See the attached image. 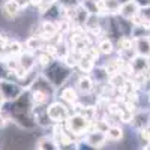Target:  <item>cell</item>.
<instances>
[{"label":"cell","instance_id":"cell-22","mask_svg":"<svg viewBox=\"0 0 150 150\" xmlns=\"http://www.w3.org/2000/svg\"><path fill=\"white\" fill-rule=\"evenodd\" d=\"M134 2L140 6V9H144V8H150V0H134Z\"/></svg>","mask_w":150,"mask_h":150},{"label":"cell","instance_id":"cell-2","mask_svg":"<svg viewBox=\"0 0 150 150\" xmlns=\"http://www.w3.org/2000/svg\"><path fill=\"white\" fill-rule=\"evenodd\" d=\"M90 123H92V120L87 119L84 114H81V112H72V114L65 120L63 126L71 135L81 137V135L87 134V131L90 128Z\"/></svg>","mask_w":150,"mask_h":150},{"label":"cell","instance_id":"cell-3","mask_svg":"<svg viewBox=\"0 0 150 150\" xmlns=\"http://www.w3.org/2000/svg\"><path fill=\"white\" fill-rule=\"evenodd\" d=\"M47 112L53 123H65V120L72 114V110L62 101H51L47 104Z\"/></svg>","mask_w":150,"mask_h":150},{"label":"cell","instance_id":"cell-19","mask_svg":"<svg viewBox=\"0 0 150 150\" xmlns=\"http://www.w3.org/2000/svg\"><path fill=\"white\" fill-rule=\"evenodd\" d=\"M12 78H15V74L9 69L8 63L3 59H0V80H12Z\"/></svg>","mask_w":150,"mask_h":150},{"label":"cell","instance_id":"cell-17","mask_svg":"<svg viewBox=\"0 0 150 150\" xmlns=\"http://www.w3.org/2000/svg\"><path fill=\"white\" fill-rule=\"evenodd\" d=\"M102 9L111 15H116L120 11V3L117 0H102Z\"/></svg>","mask_w":150,"mask_h":150},{"label":"cell","instance_id":"cell-13","mask_svg":"<svg viewBox=\"0 0 150 150\" xmlns=\"http://www.w3.org/2000/svg\"><path fill=\"white\" fill-rule=\"evenodd\" d=\"M20 11H21V8L17 5L15 0H8V2H5L2 5V14L8 20H14L20 14Z\"/></svg>","mask_w":150,"mask_h":150},{"label":"cell","instance_id":"cell-26","mask_svg":"<svg viewBox=\"0 0 150 150\" xmlns=\"http://www.w3.org/2000/svg\"><path fill=\"white\" fill-rule=\"evenodd\" d=\"M117 2H119L120 5H123V3H128V2H131V0H117Z\"/></svg>","mask_w":150,"mask_h":150},{"label":"cell","instance_id":"cell-9","mask_svg":"<svg viewBox=\"0 0 150 150\" xmlns=\"http://www.w3.org/2000/svg\"><path fill=\"white\" fill-rule=\"evenodd\" d=\"M131 126L135 131H141V129H147L150 126V114L144 111L140 112H134L132 120H131Z\"/></svg>","mask_w":150,"mask_h":150},{"label":"cell","instance_id":"cell-24","mask_svg":"<svg viewBox=\"0 0 150 150\" xmlns=\"http://www.w3.org/2000/svg\"><path fill=\"white\" fill-rule=\"evenodd\" d=\"M5 102H6V101H5V98H3V95H2V92H0V108H2V107L5 105Z\"/></svg>","mask_w":150,"mask_h":150},{"label":"cell","instance_id":"cell-28","mask_svg":"<svg viewBox=\"0 0 150 150\" xmlns=\"http://www.w3.org/2000/svg\"><path fill=\"white\" fill-rule=\"evenodd\" d=\"M0 56H2V51H0Z\"/></svg>","mask_w":150,"mask_h":150},{"label":"cell","instance_id":"cell-27","mask_svg":"<svg viewBox=\"0 0 150 150\" xmlns=\"http://www.w3.org/2000/svg\"><path fill=\"white\" fill-rule=\"evenodd\" d=\"M147 101H149V104H150V92H149V96H147Z\"/></svg>","mask_w":150,"mask_h":150},{"label":"cell","instance_id":"cell-1","mask_svg":"<svg viewBox=\"0 0 150 150\" xmlns=\"http://www.w3.org/2000/svg\"><path fill=\"white\" fill-rule=\"evenodd\" d=\"M42 75L51 83L56 89H60L62 86H65L68 80L72 77V68L68 66L63 60H53L50 65L44 66Z\"/></svg>","mask_w":150,"mask_h":150},{"label":"cell","instance_id":"cell-20","mask_svg":"<svg viewBox=\"0 0 150 150\" xmlns=\"http://www.w3.org/2000/svg\"><path fill=\"white\" fill-rule=\"evenodd\" d=\"M41 45H42V42H41V38L39 36H32V38H29L27 42H26V47L29 48V51H32V53L39 51Z\"/></svg>","mask_w":150,"mask_h":150},{"label":"cell","instance_id":"cell-23","mask_svg":"<svg viewBox=\"0 0 150 150\" xmlns=\"http://www.w3.org/2000/svg\"><path fill=\"white\" fill-rule=\"evenodd\" d=\"M17 2V5L21 8V9H24L26 6H29V0H15Z\"/></svg>","mask_w":150,"mask_h":150},{"label":"cell","instance_id":"cell-5","mask_svg":"<svg viewBox=\"0 0 150 150\" xmlns=\"http://www.w3.org/2000/svg\"><path fill=\"white\" fill-rule=\"evenodd\" d=\"M84 143L89 144L93 149H96V147H102L104 144H107L108 143V138H107V134L105 132L92 129V131H87V134L84 135Z\"/></svg>","mask_w":150,"mask_h":150},{"label":"cell","instance_id":"cell-21","mask_svg":"<svg viewBox=\"0 0 150 150\" xmlns=\"http://www.w3.org/2000/svg\"><path fill=\"white\" fill-rule=\"evenodd\" d=\"M53 60H54V57H53L51 54H48V51H45V53H39V54H38V57H36V62H38L39 65H42V66L50 65Z\"/></svg>","mask_w":150,"mask_h":150},{"label":"cell","instance_id":"cell-18","mask_svg":"<svg viewBox=\"0 0 150 150\" xmlns=\"http://www.w3.org/2000/svg\"><path fill=\"white\" fill-rule=\"evenodd\" d=\"M6 53L12 57H18L23 53V44L18 41H9V44L6 47Z\"/></svg>","mask_w":150,"mask_h":150},{"label":"cell","instance_id":"cell-14","mask_svg":"<svg viewBox=\"0 0 150 150\" xmlns=\"http://www.w3.org/2000/svg\"><path fill=\"white\" fill-rule=\"evenodd\" d=\"M36 149H39V150H54V149H59L57 147V143L56 140L53 138V135L51 137H42V138H39L36 141Z\"/></svg>","mask_w":150,"mask_h":150},{"label":"cell","instance_id":"cell-4","mask_svg":"<svg viewBox=\"0 0 150 150\" xmlns=\"http://www.w3.org/2000/svg\"><path fill=\"white\" fill-rule=\"evenodd\" d=\"M24 89H26V87H23L15 80H0V92H2L6 102L17 99L23 93Z\"/></svg>","mask_w":150,"mask_h":150},{"label":"cell","instance_id":"cell-11","mask_svg":"<svg viewBox=\"0 0 150 150\" xmlns=\"http://www.w3.org/2000/svg\"><path fill=\"white\" fill-rule=\"evenodd\" d=\"M140 14V6L137 5L134 0H131V2H128V3H123V5H120V11H119V15L122 17V18H125V20H132L134 17H137Z\"/></svg>","mask_w":150,"mask_h":150},{"label":"cell","instance_id":"cell-10","mask_svg":"<svg viewBox=\"0 0 150 150\" xmlns=\"http://www.w3.org/2000/svg\"><path fill=\"white\" fill-rule=\"evenodd\" d=\"M75 87H77L78 93H84V95H89L93 92L95 89V81L90 75H80L77 83H75Z\"/></svg>","mask_w":150,"mask_h":150},{"label":"cell","instance_id":"cell-15","mask_svg":"<svg viewBox=\"0 0 150 150\" xmlns=\"http://www.w3.org/2000/svg\"><path fill=\"white\" fill-rule=\"evenodd\" d=\"M98 51L102 56H111L112 53H114V42H112V39H110V38L102 39L98 44Z\"/></svg>","mask_w":150,"mask_h":150},{"label":"cell","instance_id":"cell-16","mask_svg":"<svg viewBox=\"0 0 150 150\" xmlns=\"http://www.w3.org/2000/svg\"><path fill=\"white\" fill-rule=\"evenodd\" d=\"M107 138L108 141H120L123 138V129L119 126V125H112V126H108L107 129Z\"/></svg>","mask_w":150,"mask_h":150},{"label":"cell","instance_id":"cell-12","mask_svg":"<svg viewBox=\"0 0 150 150\" xmlns=\"http://www.w3.org/2000/svg\"><path fill=\"white\" fill-rule=\"evenodd\" d=\"M18 63L20 66L24 69V71H35V66H36V56L32 53V51H23L20 56H18Z\"/></svg>","mask_w":150,"mask_h":150},{"label":"cell","instance_id":"cell-25","mask_svg":"<svg viewBox=\"0 0 150 150\" xmlns=\"http://www.w3.org/2000/svg\"><path fill=\"white\" fill-rule=\"evenodd\" d=\"M147 144H150V128L147 129Z\"/></svg>","mask_w":150,"mask_h":150},{"label":"cell","instance_id":"cell-8","mask_svg":"<svg viewBox=\"0 0 150 150\" xmlns=\"http://www.w3.org/2000/svg\"><path fill=\"white\" fill-rule=\"evenodd\" d=\"M60 101L65 102L68 105H74L75 102L80 101V95H78V90L77 87H72V86H62L60 87Z\"/></svg>","mask_w":150,"mask_h":150},{"label":"cell","instance_id":"cell-6","mask_svg":"<svg viewBox=\"0 0 150 150\" xmlns=\"http://www.w3.org/2000/svg\"><path fill=\"white\" fill-rule=\"evenodd\" d=\"M33 117H35V122H36V126H41V128H48L51 126V119H50L48 112H47V104L45 105H35L33 110Z\"/></svg>","mask_w":150,"mask_h":150},{"label":"cell","instance_id":"cell-7","mask_svg":"<svg viewBox=\"0 0 150 150\" xmlns=\"http://www.w3.org/2000/svg\"><path fill=\"white\" fill-rule=\"evenodd\" d=\"M134 50L138 56L150 59V36L143 35L138 38H134Z\"/></svg>","mask_w":150,"mask_h":150}]
</instances>
